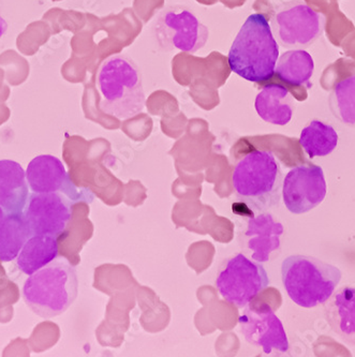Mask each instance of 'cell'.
<instances>
[{
	"mask_svg": "<svg viewBox=\"0 0 355 357\" xmlns=\"http://www.w3.org/2000/svg\"><path fill=\"white\" fill-rule=\"evenodd\" d=\"M100 109L107 115L133 119L145 109L146 96L141 70L130 56L117 54L105 59L98 70Z\"/></svg>",
	"mask_w": 355,
	"mask_h": 357,
	"instance_id": "obj_1",
	"label": "cell"
},
{
	"mask_svg": "<svg viewBox=\"0 0 355 357\" xmlns=\"http://www.w3.org/2000/svg\"><path fill=\"white\" fill-rule=\"evenodd\" d=\"M279 47L266 17L251 14L245 21L229 52L233 73L247 81L260 83L274 75Z\"/></svg>",
	"mask_w": 355,
	"mask_h": 357,
	"instance_id": "obj_2",
	"label": "cell"
},
{
	"mask_svg": "<svg viewBox=\"0 0 355 357\" xmlns=\"http://www.w3.org/2000/svg\"><path fill=\"white\" fill-rule=\"evenodd\" d=\"M232 181L239 199L252 211L263 213L280 202L283 175L272 151L255 149L241 157Z\"/></svg>",
	"mask_w": 355,
	"mask_h": 357,
	"instance_id": "obj_3",
	"label": "cell"
},
{
	"mask_svg": "<svg viewBox=\"0 0 355 357\" xmlns=\"http://www.w3.org/2000/svg\"><path fill=\"white\" fill-rule=\"evenodd\" d=\"M79 293L77 271L69 261L56 258L25 281L23 298L41 318L61 316L73 304Z\"/></svg>",
	"mask_w": 355,
	"mask_h": 357,
	"instance_id": "obj_4",
	"label": "cell"
},
{
	"mask_svg": "<svg viewBox=\"0 0 355 357\" xmlns=\"http://www.w3.org/2000/svg\"><path fill=\"white\" fill-rule=\"evenodd\" d=\"M334 265L307 255H291L281 265V279L289 297L303 308L324 304L342 280Z\"/></svg>",
	"mask_w": 355,
	"mask_h": 357,
	"instance_id": "obj_5",
	"label": "cell"
},
{
	"mask_svg": "<svg viewBox=\"0 0 355 357\" xmlns=\"http://www.w3.org/2000/svg\"><path fill=\"white\" fill-rule=\"evenodd\" d=\"M159 45L165 51L195 54L206 45L209 28L188 8L169 6L159 12L153 22Z\"/></svg>",
	"mask_w": 355,
	"mask_h": 357,
	"instance_id": "obj_6",
	"label": "cell"
},
{
	"mask_svg": "<svg viewBox=\"0 0 355 357\" xmlns=\"http://www.w3.org/2000/svg\"><path fill=\"white\" fill-rule=\"evenodd\" d=\"M322 14L297 0L281 6L271 21L277 43L291 50H305L314 45L324 31Z\"/></svg>",
	"mask_w": 355,
	"mask_h": 357,
	"instance_id": "obj_7",
	"label": "cell"
},
{
	"mask_svg": "<svg viewBox=\"0 0 355 357\" xmlns=\"http://www.w3.org/2000/svg\"><path fill=\"white\" fill-rule=\"evenodd\" d=\"M269 284V275L264 267L243 253H239L227 262L216 280L219 294L229 304L239 308L250 304Z\"/></svg>",
	"mask_w": 355,
	"mask_h": 357,
	"instance_id": "obj_8",
	"label": "cell"
},
{
	"mask_svg": "<svg viewBox=\"0 0 355 357\" xmlns=\"http://www.w3.org/2000/svg\"><path fill=\"white\" fill-rule=\"evenodd\" d=\"M24 222L31 236L63 234L73 216V201L63 192H33L28 195Z\"/></svg>",
	"mask_w": 355,
	"mask_h": 357,
	"instance_id": "obj_9",
	"label": "cell"
},
{
	"mask_svg": "<svg viewBox=\"0 0 355 357\" xmlns=\"http://www.w3.org/2000/svg\"><path fill=\"white\" fill-rule=\"evenodd\" d=\"M328 192L324 172L319 165H297L283 179L282 199L287 209L295 215L308 213L324 201Z\"/></svg>",
	"mask_w": 355,
	"mask_h": 357,
	"instance_id": "obj_10",
	"label": "cell"
},
{
	"mask_svg": "<svg viewBox=\"0 0 355 357\" xmlns=\"http://www.w3.org/2000/svg\"><path fill=\"white\" fill-rule=\"evenodd\" d=\"M239 324L249 344L262 349L265 354H271L273 350L288 352L286 331L269 305L248 307L239 317Z\"/></svg>",
	"mask_w": 355,
	"mask_h": 357,
	"instance_id": "obj_11",
	"label": "cell"
},
{
	"mask_svg": "<svg viewBox=\"0 0 355 357\" xmlns=\"http://www.w3.org/2000/svg\"><path fill=\"white\" fill-rule=\"evenodd\" d=\"M26 179L33 192H63L73 202L93 201L89 191L77 188L63 162L54 155H42L33 159L28 165Z\"/></svg>",
	"mask_w": 355,
	"mask_h": 357,
	"instance_id": "obj_12",
	"label": "cell"
},
{
	"mask_svg": "<svg viewBox=\"0 0 355 357\" xmlns=\"http://www.w3.org/2000/svg\"><path fill=\"white\" fill-rule=\"evenodd\" d=\"M324 316L333 332L355 344V285H345L324 303Z\"/></svg>",
	"mask_w": 355,
	"mask_h": 357,
	"instance_id": "obj_13",
	"label": "cell"
},
{
	"mask_svg": "<svg viewBox=\"0 0 355 357\" xmlns=\"http://www.w3.org/2000/svg\"><path fill=\"white\" fill-rule=\"evenodd\" d=\"M26 173L20 163L0 160V206L8 215H22L27 202Z\"/></svg>",
	"mask_w": 355,
	"mask_h": 357,
	"instance_id": "obj_14",
	"label": "cell"
},
{
	"mask_svg": "<svg viewBox=\"0 0 355 357\" xmlns=\"http://www.w3.org/2000/svg\"><path fill=\"white\" fill-rule=\"evenodd\" d=\"M255 109L266 123L286 126L290 123L294 113V98L286 87L271 84L255 98Z\"/></svg>",
	"mask_w": 355,
	"mask_h": 357,
	"instance_id": "obj_15",
	"label": "cell"
},
{
	"mask_svg": "<svg viewBox=\"0 0 355 357\" xmlns=\"http://www.w3.org/2000/svg\"><path fill=\"white\" fill-rule=\"evenodd\" d=\"M59 255V241L50 235H35L26 241L17 255V263L24 274L31 276Z\"/></svg>",
	"mask_w": 355,
	"mask_h": 357,
	"instance_id": "obj_16",
	"label": "cell"
},
{
	"mask_svg": "<svg viewBox=\"0 0 355 357\" xmlns=\"http://www.w3.org/2000/svg\"><path fill=\"white\" fill-rule=\"evenodd\" d=\"M314 59L305 50H290L283 53L277 61L275 73L281 81L293 85H309L314 75Z\"/></svg>",
	"mask_w": 355,
	"mask_h": 357,
	"instance_id": "obj_17",
	"label": "cell"
},
{
	"mask_svg": "<svg viewBox=\"0 0 355 357\" xmlns=\"http://www.w3.org/2000/svg\"><path fill=\"white\" fill-rule=\"evenodd\" d=\"M300 144L310 158L325 157L336 149L338 135L333 126L315 119L303 129Z\"/></svg>",
	"mask_w": 355,
	"mask_h": 357,
	"instance_id": "obj_18",
	"label": "cell"
},
{
	"mask_svg": "<svg viewBox=\"0 0 355 357\" xmlns=\"http://www.w3.org/2000/svg\"><path fill=\"white\" fill-rule=\"evenodd\" d=\"M31 235L22 215H8L0 225V261L10 262L17 258L20 251Z\"/></svg>",
	"mask_w": 355,
	"mask_h": 357,
	"instance_id": "obj_19",
	"label": "cell"
},
{
	"mask_svg": "<svg viewBox=\"0 0 355 357\" xmlns=\"http://www.w3.org/2000/svg\"><path fill=\"white\" fill-rule=\"evenodd\" d=\"M328 107L335 119L355 128V75L335 85L328 96Z\"/></svg>",
	"mask_w": 355,
	"mask_h": 357,
	"instance_id": "obj_20",
	"label": "cell"
},
{
	"mask_svg": "<svg viewBox=\"0 0 355 357\" xmlns=\"http://www.w3.org/2000/svg\"><path fill=\"white\" fill-rule=\"evenodd\" d=\"M8 31V23L6 20L0 15V39L3 38V36L7 33Z\"/></svg>",
	"mask_w": 355,
	"mask_h": 357,
	"instance_id": "obj_21",
	"label": "cell"
},
{
	"mask_svg": "<svg viewBox=\"0 0 355 357\" xmlns=\"http://www.w3.org/2000/svg\"><path fill=\"white\" fill-rule=\"evenodd\" d=\"M6 218V213L5 211H3V209L1 208V206H0V225H3V220H5Z\"/></svg>",
	"mask_w": 355,
	"mask_h": 357,
	"instance_id": "obj_22",
	"label": "cell"
}]
</instances>
